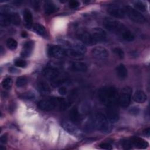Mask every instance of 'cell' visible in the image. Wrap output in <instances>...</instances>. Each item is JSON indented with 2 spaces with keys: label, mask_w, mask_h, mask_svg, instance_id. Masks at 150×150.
<instances>
[{
  "label": "cell",
  "mask_w": 150,
  "mask_h": 150,
  "mask_svg": "<svg viewBox=\"0 0 150 150\" xmlns=\"http://www.w3.org/2000/svg\"><path fill=\"white\" fill-rule=\"evenodd\" d=\"M85 128L87 131L96 129L105 133L111 132L112 129L111 122L102 113H97L91 117L86 124Z\"/></svg>",
  "instance_id": "1"
},
{
  "label": "cell",
  "mask_w": 150,
  "mask_h": 150,
  "mask_svg": "<svg viewBox=\"0 0 150 150\" xmlns=\"http://www.w3.org/2000/svg\"><path fill=\"white\" fill-rule=\"evenodd\" d=\"M104 26L110 32L120 36L124 40L132 42L134 40V36L132 32L121 22L111 18H106L104 21Z\"/></svg>",
  "instance_id": "2"
},
{
  "label": "cell",
  "mask_w": 150,
  "mask_h": 150,
  "mask_svg": "<svg viewBox=\"0 0 150 150\" xmlns=\"http://www.w3.org/2000/svg\"><path fill=\"white\" fill-rule=\"evenodd\" d=\"M100 101L106 107L115 105L118 99V91L114 86H105L98 92Z\"/></svg>",
  "instance_id": "3"
},
{
  "label": "cell",
  "mask_w": 150,
  "mask_h": 150,
  "mask_svg": "<svg viewBox=\"0 0 150 150\" xmlns=\"http://www.w3.org/2000/svg\"><path fill=\"white\" fill-rule=\"evenodd\" d=\"M124 9L125 15H127L129 18L134 22L142 24L146 22L145 17L135 8L127 5L124 7Z\"/></svg>",
  "instance_id": "4"
},
{
  "label": "cell",
  "mask_w": 150,
  "mask_h": 150,
  "mask_svg": "<svg viewBox=\"0 0 150 150\" xmlns=\"http://www.w3.org/2000/svg\"><path fill=\"white\" fill-rule=\"evenodd\" d=\"M132 89L128 86L124 87L118 97V103L122 107H127L131 101Z\"/></svg>",
  "instance_id": "5"
},
{
  "label": "cell",
  "mask_w": 150,
  "mask_h": 150,
  "mask_svg": "<svg viewBox=\"0 0 150 150\" xmlns=\"http://www.w3.org/2000/svg\"><path fill=\"white\" fill-rule=\"evenodd\" d=\"M107 12L112 16L118 18H124L125 15L124 7L117 4H110L107 6Z\"/></svg>",
  "instance_id": "6"
},
{
  "label": "cell",
  "mask_w": 150,
  "mask_h": 150,
  "mask_svg": "<svg viewBox=\"0 0 150 150\" xmlns=\"http://www.w3.org/2000/svg\"><path fill=\"white\" fill-rule=\"evenodd\" d=\"M49 56L54 58H62L66 56V49L57 45H51L48 47Z\"/></svg>",
  "instance_id": "7"
},
{
  "label": "cell",
  "mask_w": 150,
  "mask_h": 150,
  "mask_svg": "<svg viewBox=\"0 0 150 150\" xmlns=\"http://www.w3.org/2000/svg\"><path fill=\"white\" fill-rule=\"evenodd\" d=\"M43 74L46 78L52 81L63 77L58 69L52 67H47L43 71Z\"/></svg>",
  "instance_id": "8"
},
{
  "label": "cell",
  "mask_w": 150,
  "mask_h": 150,
  "mask_svg": "<svg viewBox=\"0 0 150 150\" xmlns=\"http://www.w3.org/2000/svg\"><path fill=\"white\" fill-rule=\"evenodd\" d=\"M93 56L97 60H104L108 57V50L103 46H97L94 47L91 50Z\"/></svg>",
  "instance_id": "9"
},
{
  "label": "cell",
  "mask_w": 150,
  "mask_h": 150,
  "mask_svg": "<svg viewBox=\"0 0 150 150\" xmlns=\"http://www.w3.org/2000/svg\"><path fill=\"white\" fill-rule=\"evenodd\" d=\"M61 124L63 128L68 133L74 136L81 135V131L79 129V128L75 125V124L73 122L67 121H63Z\"/></svg>",
  "instance_id": "10"
},
{
  "label": "cell",
  "mask_w": 150,
  "mask_h": 150,
  "mask_svg": "<svg viewBox=\"0 0 150 150\" xmlns=\"http://www.w3.org/2000/svg\"><path fill=\"white\" fill-rule=\"evenodd\" d=\"M106 117L111 122H117L119 119V114L117 108L115 105L106 107Z\"/></svg>",
  "instance_id": "11"
},
{
  "label": "cell",
  "mask_w": 150,
  "mask_h": 150,
  "mask_svg": "<svg viewBox=\"0 0 150 150\" xmlns=\"http://www.w3.org/2000/svg\"><path fill=\"white\" fill-rule=\"evenodd\" d=\"M91 36L96 43L104 41L107 36L106 32L100 28H94L91 30Z\"/></svg>",
  "instance_id": "12"
},
{
  "label": "cell",
  "mask_w": 150,
  "mask_h": 150,
  "mask_svg": "<svg viewBox=\"0 0 150 150\" xmlns=\"http://www.w3.org/2000/svg\"><path fill=\"white\" fill-rule=\"evenodd\" d=\"M34 47V42L32 40H29L26 42L22 49L21 56L23 57H28L31 54Z\"/></svg>",
  "instance_id": "13"
},
{
  "label": "cell",
  "mask_w": 150,
  "mask_h": 150,
  "mask_svg": "<svg viewBox=\"0 0 150 150\" xmlns=\"http://www.w3.org/2000/svg\"><path fill=\"white\" fill-rule=\"evenodd\" d=\"M130 141L132 146L139 149H146L149 146L148 142L141 138L133 137L130 139Z\"/></svg>",
  "instance_id": "14"
},
{
  "label": "cell",
  "mask_w": 150,
  "mask_h": 150,
  "mask_svg": "<svg viewBox=\"0 0 150 150\" xmlns=\"http://www.w3.org/2000/svg\"><path fill=\"white\" fill-rule=\"evenodd\" d=\"M79 39L85 45H93L95 44V42L91 36V34L88 32H84L80 34Z\"/></svg>",
  "instance_id": "15"
},
{
  "label": "cell",
  "mask_w": 150,
  "mask_h": 150,
  "mask_svg": "<svg viewBox=\"0 0 150 150\" xmlns=\"http://www.w3.org/2000/svg\"><path fill=\"white\" fill-rule=\"evenodd\" d=\"M132 99L135 102L138 103H144L147 99V96L144 91L142 90H137L132 97Z\"/></svg>",
  "instance_id": "16"
},
{
  "label": "cell",
  "mask_w": 150,
  "mask_h": 150,
  "mask_svg": "<svg viewBox=\"0 0 150 150\" xmlns=\"http://www.w3.org/2000/svg\"><path fill=\"white\" fill-rule=\"evenodd\" d=\"M37 88L41 94L47 95L50 93V88L45 81H39L37 84Z\"/></svg>",
  "instance_id": "17"
},
{
  "label": "cell",
  "mask_w": 150,
  "mask_h": 150,
  "mask_svg": "<svg viewBox=\"0 0 150 150\" xmlns=\"http://www.w3.org/2000/svg\"><path fill=\"white\" fill-rule=\"evenodd\" d=\"M116 72L118 77L121 80H124L128 76V71L124 64L121 63L116 68Z\"/></svg>",
  "instance_id": "18"
},
{
  "label": "cell",
  "mask_w": 150,
  "mask_h": 150,
  "mask_svg": "<svg viewBox=\"0 0 150 150\" xmlns=\"http://www.w3.org/2000/svg\"><path fill=\"white\" fill-rule=\"evenodd\" d=\"M69 117L71 121L73 123H77L80 120V115L77 107H73L70 111Z\"/></svg>",
  "instance_id": "19"
},
{
  "label": "cell",
  "mask_w": 150,
  "mask_h": 150,
  "mask_svg": "<svg viewBox=\"0 0 150 150\" xmlns=\"http://www.w3.org/2000/svg\"><path fill=\"white\" fill-rule=\"evenodd\" d=\"M70 48L78 54L83 56L86 52L87 49L85 46L80 43H74L71 45Z\"/></svg>",
  "instance_id": "20"
},
{
  "label": "cell",
  "mask_w": 150,
  "mask_h": 150,
  "mask_svg": "<svg viewBox=\"0 0 150 150\" xmlns=\"http://www.w3.org/2000/svg\"><path fill=\"white\" fill-rule=\"evenodd\" d=\"M71 69L76 71L84 72L87 69V66L86 63L81 62H74L71 64Z\"/></svg>",
  "instance_id": "21"
},
{
  "label": "cell",
  "mask_w": 150,
  "mask_h": 150,
  "mask_svg": "<svg viewBox=\"0 0 150 150\" xmlns=\"http://www.w3.org/2000/svg\"><path fill=\"white\" fill-rule=\"evenodd\" d=\"M12 12V11H11ZM10 12H4L1 13L0 15V23L2 26H6L9 25L11 23L10 18Z\"/></svg>",
  "instance_id": "22"
},
{
  "label": "cell",
  "mask_w": 150,
  "mask_h": 150,
  "mask_svg": "<svg viewBox=\"0 0 150 150\" xmlns=\"http://www.w3.org/2000/svg\"><path fill=\"white\" fill-rule=\"evenodd\" d=\"M44 10L46 13L52 14L57 10L56 5L52 1H46L44 4Z\"/></svg>",
  "instance_id": "23"
},
{
  "label": "cell",
  "mask_w": 150,
  "mask_h": 150,
  "mask_svg": "<svg viewBox=\"0 0 150 150\" xmlns=\"http://www.w3.org/2000/svg\"><path fill=\"white\" fill-rule=\"evenodd\" d=\"M23 18H24L25 21L26 22L27 26L29 28L32 25V21H33V16L31 12L29 9H25L23 12Z\"/></svg>",
  "instance_id": "24"
},
{
  "label": "cell",
  "mask_w": 150,
  "mask_h": 150,
  "mask_svg": "<svg viewBox=\"0 0 150 150\" xmlns=\"http://www.w3.org/2000/svg\"><path fill=\"white\" fill-rule=\"evenodd\" d=\"M35 31L39 35L42 36H46V30L44 26L40 23H36L34 25Z\"/></svg>",
  "instance_id": "25"
},
{
  "label": "cell",
  "mask_w": 150,
  "mask_h": 150,
  "mask_svg": "<svg viewBox=\"0 0 150 150\" xmlns=\"http://www.w3.org/2000/svg\"><path fill=\"white\" fill-rule=\"evenodd\" d=\"M11 23L15 25H18L21 23V18L19 14L15 12H11L9 13Z\"/></svg>",
  "instance_id": "26"
},
{
  "label": "cell",
  "mask_w": 150,
  "mask_h": 150,
  "mask_svg": "<svg viewBox=\"0 0 150 150\" xmlns=\"http://www.w3.org/2000/svg\"><path fill=\"white\" fill-rule=\"evenodd\" d=\"M12 80L11 77H6L2 81V86L5 90H10L12 86Z\"/></svg>",
  "instance_id": "27"
},
{
  "label": "cell",
  "mask_w": 150,
  "mask_h": 150,
  "mask_svg": "<svg viewBox=\"0 0 150 150\" xmlns=\"http://www.w3.org/2000/svg\"><path fill=\"white\" fill-rule=\"evenodd\" d=\"M6 46L8 47V49L13 50L17 48L18 42L15 39L13 38H9L6 40Z\"/></svg>",
  "instance_id": "28"
},
{
  "label": "cell",
  "mask_w": 150,
  "mask_h": 150,
  "mask_svg": "<svg viewBox=\"0 0 150 150\" xmlns=\"http://www.w3.org/2000/svg\"><path fill=\"white\" fill-rule=\"evenodd\" d=\"M28 83V79L25 76H20L17 78L16 81V85L18 87L25 86Z\"/></svg>",
  "instance_id": "29"
},
{
  "label": "cell",
  "mask_w": 150,
  "mask_h": 150,
  "mask_svg": "<svg viewBox=\"0 0 150 150\" xmlns=\"http://www.w3.org/2000/svg\"><path fill=\"white\" fill-rule=\"evenodd\" d=\"M134 5L136 8L135 9L137 11L139 10V11H141V12H145L146 10V5L142 1H135L134 3Z\"/></svg>",
  "instance_id": "30"
},
{
  "label": "cell",
  "mask_w": 150,
  "mask_h": 150,
  "mask_svg": "<svg viewBox=\"0 0 150 150\" xmlns=\"http://www.w3.org/2000/svg\"><path fill=\"white\" fill-rule=\"evenodd\" d=\"M19 97L21 98L25 99V100H32L35 98V95L33 92L29 91H26L24 93H22Z\"/></svg>",
  "instance_id": "31"
},
{
  "label": "cell",
  "mask_w": 150,
  "mask_h": 150,
  "mask_svg": "<svg viewBox=\"0 0 150 150\" xmlns=\"http://www.w3.org/2000/svg\"><path fill=\"white\" fill-rule=\"evenodd\" d=\"M112 51L115 54V55L120 59H122L124 57V52L123 50H122L121 48L115 47L113 49Z\"/></svg>",
  "instance_id": "32"
},
{
  "label": "cell",
  "mask_w": 150,
  "mask_h": 150,
  "mask_svg": "<svg viewBox=\"0 0 150 150\" xmlns=\"http://www.w3.org/2000/svg\"><path fill=\"white\" fill-rule=\"evenodd\" d=\"M121 145L125 149H130L132 148V145L130 141V140L124 139L121 141Z\"/></svg>",
  "instance_id": "33"
},
{
  "label": "cell",
  "mask_w": 150,
  "mask_h": 150,
  "mask_svg": "<svg viewBox=\"0 0 150 150\" xmlns=\"http://www.w3.org/2000/svg\"><path fill=\"white\" fill-rule=\"evenodd\" d=\"M15 64L17 67L23 68V67H26V66L27 65V63H26V61H25L24 60L18 59L15 61Z\"/></svg>",
  "instance_id": "34"
},
{
  "label": "cell",
  "mask_w": 150,
  "mask_h": 150,
  "mask_svg": "<svg viewBox=\"0 0 150 150\" xmlns=\"http://www.w3.org/2000/svg\"><path fill=\"white\" fill-rule=\"evenodd\" d=\"M100 148L103 149H107V150H111L112 149V146L109 143H101L100 144Z\"/></svg>",
  "instance_id": "35"
},
{
  "label": "cell",
  "mask_w": 150,
  "mask_h": 150,
  "mask_svg": "<svg viewBox=\"0 0 150 150\" xmlns=\"http://www.w3.org/2000/svg\"><path fill=\"white\" fill-rule=\"evenodd\" d=\"M69 6L73 9L76 8L80 5L79 2L77 1H71L69 2Z\"/></svg>",
  "instance_id": "36"
},
{
  "label": "cell",
  "mask_w": 150,
  "mask_h": 150,
  "mask_svg": "<svg viewBox=\"0 0 150 150\" xmlns=\"http://www.w3.org/2000/svg\"><path fill=\"white\" fill-rule=\"evenodd\" d=\"M58 92L60 95L64 96L66 95L67 93V90L66 88L64 87H59V88L58 89Z\"/></svg>",
  "instance_id": "37"
},
{
  "label": "cell",
  "mask_w": 150,
  "mask_h": 150,
  "mask_svg": "<svg viewBox=\"0 0 150 150\" xmlns=\"http://www.w3.org/2000/svg\"><path fill=\"white\" fill-rule=\"evenodd\" d=\"M7 140H8V138H7V136L5 135H3L0 138V142L2 144H5L7 142Z\"/></svg>",
  "instance_id": "38"
},
{
  "label": "cell",
  "mask_w": 150,
  "mask_h": 150,
  "mask_svg": "<svg viewBox=\"0 0 150 150\" xmlns=\"http://www.w3.org/2000/svg\"><path fill=\"white\" fill-rule=\"evenodd\" d=\"M129 112H131L132 114H137L139 112V109L137 107H132L130 109Z\"/></svg>",
  "instance_id": "39"
},
{
  "label": "cell",
  "mask_w": 150,
  "mask_h": 150,
  "mask_svg": "<svg viewBox=\"0 0 150 150\" xmlns=\"http://www.w3.org/2000/svg\"><path fill=\"white\" fill-rule=\"evenodd\" d=\"M144 134L146 136L149 137V135H150V128H147L146 129H145V130H144Z\"/></svg>",
  "instance_id": "40"
},
{
  "label": "cell",
  "mask_w": 150,
  "mask_h": 150,
  "mask_svg": "<svg viewBox=\"0 0 150 150\" xmlns=\"http://www.w3.org/2000/svg\"><path fill=\"white\" fill-rule=\"evenodd\" d=\"M9 71H10L11 73H18V70L14 68V67H11V68L9 69Z\"/></svg>",
  "instance_id": "41"
},
{
  "label": "cell",
  "mask_w": 150,
  "mask_h": 150,
  "mask_svg": "<svg viewBox=\"0 0 150 150\" xmlns=\"http://www.w3.org/2000/svg\"><path fill=\"white\" fill-rule=\"evenodd\" d=\"M21 35H22V36L23 38H26V37H27L28 34H27V33H26V32H22Z\"/></svg>",
  "instance_id": "42"
}]
</instances>
